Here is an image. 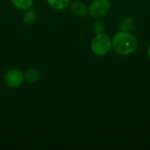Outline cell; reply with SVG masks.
Returning <instances> with one entry per match:
<instances>
[{"mask_svg":"<svg viewBox=\"0 0 150 150\" xmlns=\"http://www.w3.org/2000/svg\"><path fill=\"white\" fill-rule=\"evenodd\" d=\"M139 47V41L135 35L130 32L119 30L112 38V49L120 55L134 54Z\"/></svg>","mask_w":150,"mask_h":150,"instance_id":"obj_1","label":"cell"},{"mask_svg":"<svg viewBox=\"0 0 150 150\" xmlns=\"http://www.w3.org/2000/svg\"><path fill=\"white\" fill-rule=\"evenodd\" d=\"M112 49V38L105 33H97L91 40V50L98 56L106 55Z\"/></svg>","mask_w":150,"mask_h":150,"instance_id":"obj_2","label":"cell"},{"mask_svg":"<svg viewBox=\"0 0 150 150\" xmlns=\"http://www.w3.org/2000/svg\"><path fill=\"white\" fill-rule=\"evenodd\" d=\"M110 9V0H92L88 6V14L95 19H100L108 14Z\"/></svg>","mask_w":150,"mask_h":150,"instance_id":"obj_3","label":"cell"},{"mask_svg":"<svg viewBox=\"0 0 150 150\" xmlns=\"http://www.w3.org/2000/svg\"><path fill=\"white\" fill-rule=\"evenodd\" d=\"M24 81V72L18 69H10L4 75V82L10 88L19 87Z\"/></svg>","mask_w":150,"mask_h":150,"instance_id":"obj_4","label":"cell"},{"mask_svg":"<svg viewBox=\"0 0 150 150\" xmlns=\"http://www.w3.org/2000/svg\"><path fill=\"white\" fill-rule=\"evenodd\" d=\"M70 11L76 17L84 18L88 14V7L86 4L79 0L74 1L70 5Z\"/></svg>","mask_w":150,"mask_h":150,"instance_id":"obj_5","label":"cell"},{"mask_svg":"<svg viewBox=\"0 0 150 150\" xmlns=\"http://www.w3.org/2000/svg\"><path fill=\"white\" fill-rule=\"evenodd\" d=\"M134 25H135V21L132 16H125L120 20L118 27H119V30L120 31L130 32L131 30L134 29Z\"/></svg>","mask_w":150,"mask_h":150,"instance_id":"obj_6","label":"cell"},{"mask_svg":"<svg viewBox=\"0 0 150 150\" xmlns=\"http://www.w3.org/2000/svg\"><path fill=\"white\" fill-rule=\"evenodd\" d=\"M49 7L55 11H63L70 4V0H47Z\"/></svg>","mask_w":150,"mask_h":150,"instance_id":"obj_7","label":"cell"},{"mask_svg":"<svg viewBox=\"0 0 150 150\" xmlns=\"http://www.w3.org/2000/svg\"><path fill=\"white\" fill-rule=\"evenodd\" d=\"M40 72L37 69L35 68H30L26 69L24 72V77L25 80L27 81L28 83H35L40 79Z\"/></svg>","mask_w":150,"mask_h":150,"instance_id":"obj_8","label":"cell"},{"mask_svg":"<svg viewBox=\"0 0 150 150\" xmlns=\"http://www.w3.org/2000/svg\"><path fill=\"white\" fill-rule=\"evenodd\" d=\"M34 0H11L14 7L21 11H26L33 7Z\"/></svg>","mask_w":150,"mask_h":150,"instance_id":"obj_9","label":"cell"},{"mask_svg":"<svg viewBox=\"0 0 150 150\" xmlns=\"http://www.w3.org/2000/svg\"><path fill=\"white\" fill-rule=\"evenodd\" d=\"M37 19V13L34 10H26L22 17V21L25 25H32Z\"/></svg>","mask_w":150,"mask_h":150,"instance_id":"obj_10","label":"cell"},{"mask_svg":"<svg viewBox=\"0 0 150 150\" xmlns=\"http://www.w3.org/2000/svg\"><path fill=\"white\" fill-rule=\"evenodd\" d=\"M92 29H93V32L95 33V34H97V33H105V25L104 22L101 21L100 19H96V20L93 22Z\"/></svg>","mask_w":150,"mask_h":150,"instance_id":"obj_11","label":"cell"},{"mask_svg":"<svg viewBox=\"0 0 150 150\" xmlns=\"http://www.w3.org/2000/svg\"><path fill=\"white\" fill-rule=\"evenodd\" d=\"M147 56H148V59L149 60L150 62V44L149 45L148 48H147Z\"/></svg>","mask_w":150,"mask_h":150,"instance_id":"obj_12","label":"cell"}]
</instances>
